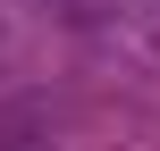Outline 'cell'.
I'll return each instance as SVG.
<instances>
[{
	"label": "cell",
	"instance_id": "2",
	"mask_svg": "<svg viewBox=\"0 0 160 151\" xmlns=\"http://www.w3.org/2000/svg\"><path fill=\"white\" fill-rule=\"evenodd\" d=\"M143 25H152V42H160V0H143Z\"/></svg>",
	"mask_w": 160,
	"mask_h": 151
},
{
	"label": "cell",
	"instance_id": "1",
	"mask_svg": "<svg viewBox=\"0 0 160 151\" xmlns=\"http://www.w3.org/2000/svg\"><path fill=\"white\" fill-rule=\"evenodd\" d=\"M0 151H59V134L34 101H0Z\"/></svg>",
	"mask_w": 160,
	"mask_h": 151
}]
</instances>
